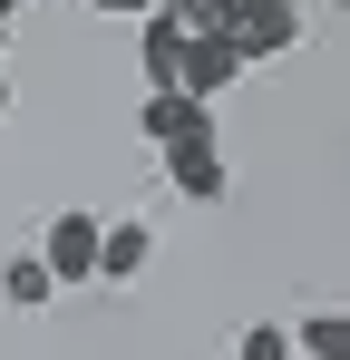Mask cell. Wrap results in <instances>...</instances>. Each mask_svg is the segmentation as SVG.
<instances>
[{
	"label": "cell",
	"instance_id": "1",
	"mask_svg": "<svg viewBox=\"0 0 350 360\" xmlns=\"http://www.w3.org/2000/svg\"><path fill=\"white\" fill-rule=\"evenodd\" d=\"M98 224H108V214H88V205H68V214H49V234L30 243V253L49 263V283H58V292H78V283H98Z\"/></svg>",
	"mask_w": 350,
	"mask_h": 360
},
{
	"label": "cell",
	"instance_id": "2",
	"mask_svg": "<svg viewBox=\"0 0 350 360\" xmlns=\"http://www.w3.org/2000/svg\"><path fill=\"white\" fill-rule=\"evenodd\" d=\"M224 39L243 49V68L292 59V49H302V0H233V30H224Z\"/></svg>",
	"mask_w": 350,
	"mask_h": 360
},
{
	"label": "cell",
	"instance_id": "3",
	"mask_svg": "<svg viewBox=\"0 0 350 360\" xmlns=\"http://www.w3.org/2000/svg\"><path fill=\"white\" fill-rule=\"evenodd\" d=\"M156 156H166V185L185 195V205H224V156H214V127H205V136H166Z\"/></svg>",
	"mask_w": 350,
	"mask_h": 360
},
{
	"label": "cell",
	"instance_id": "4",
	"mask_svg": "<svg viewBox=\"0 0 350 360\" xmlns=\"http://www.w3.org/2000/svg\"><path fill=\"white\" fill-rule=\"evenodd\" d=\"M233 78H243V49H233L224 30H185V68H175V88H185V98H224Z\"/></svg>",
	"mask_w": 350,
	"mask_h": 360
},
{
	"label": "cell",
	"instance_id": "5",
	"mask_svg": "<svg viewBox=\"0 0 350 360\" xmlns=\"http://www.w3.org/2000/svg\"><path fill=\"white\" fill-rule=\"evenodd\" d=\"M146 263H156V234H146L136 214H108V224H98V283H108V292H127Z\"/></svg>",
	"mask_w": 350,
	"mask_h": 360
},
{
	"label": "cell",
	"instance_id": "6",
	"mask_svg": "<svg viewBox=\"0 0 350 360\" xmlns=\"http://www.w3.org/2000/svg\"><path fill=\"white\" fill-rule=\"evenodd\" d=\"M136 59H146V88H175V68H185V20L175 10H136Z\"/></svg>",
	"mask_w": 350,
	"mask_h": 360
},
{
	"label": "cell",
	"instance_id": "7",
	"mask_svg": "<svg viewBox=\"0 0 350 360\" xmlns=\"http://www.w3.org/2000/svg\"><path fill=\"white\" fill-rule=\"evenodd\" d=\"M146 136H156V146H166V136H205V127H214V98H185V88H146Z\"/></svg>",
	"mask_w": 350,
	"mask_h": 360
},
{
	"label": "cell",
	"instance_id": "8",
	"mask_svg": "<svg viewBox=\"0 0 350 360\" xmlns=\"http://www.w3.org/2000/svg\"><path fill=\"white\" fill-rule=\"evenodd\" d=\"M292 360H350V311H331V302L302 311L292 321Z\"/></svg>",
	"mask_w": 350,
	"mask_h": 360
},
{
	"label": "cell",
	"instance_id": "9",
	"mask_svg": "<svg viewBox=\"0 0 350 360\" xmlns=\"http://www.w3.org/2000/svg\"><path fill=\"white\" fill-rule=\"evenodd\" d=\"M0 302H10V311H49L58 302L49 263H39V253H10V263H0Z\"/></svg>",
	"mask_w": 350,
	"mask_h": 360
},
{
	"label": "cell",
	"instance_id": "10",
	"mask_svg": "<svg viewBox=\"0 0 350 360\" xmlns=\"http://www.w3.org/2000/svg\"><path fill=\"white\" fill-rule=\"evenodd\" d=\"M233 360H292V331L283 321H253V331L233 341Z\"/></svg>",
	"mask_w": 350,
	"mask_h": 360
},
{
	"label": "cell",
	"instance_id": "11",
	"mask_svg": "<svg viewBox=\"0 0 350 360\" xmlns=\"http://www.w3.org/2000/svg\"><path fill=\"white\" fill-rule=\"evenodd\" d=\"M98 20H136V10H156V0H88Z\"/></svg>",
	"mask_w": 350,
	"mask_h": 360
},
{
	"label": "cell",
	"instance_id": "12",
	"mask_svg": "<svg viewBox=\"0 0 350 360\" xmlns=\"http://www.w3.org/2000/svg\"><path fill=\"white\" fill-rule=\"evenodd\" d=\"M20 10H30V0H0V20H20Z\"/></svg>",
	"mask_w": 350,
	"mask_h": 360
},
{
	"label": "cell",
	"instance_id": "13",
	"mask_svg": "<svg viewBox=\"0 0 350 360\" xmlns=\"http://www.w3.org/2000/svg\"><path fill=\"white\" fill-rule=\"evenodd\" d=\"M0 117H10V68H0Z\"/></svg>",
	"mask_w": 350,
	"mask_h": 360
},
{
	"label": "cell",
	"instance_id": "14",
	"mask_svg": "<svg viewBox=\"0 0 350 360\" xmlns=\"http://www.w3.org/2000/svg\"><path fill=\"white\" fill-rule=\"evenodd\" d=\"M0 59H10V20H0Z\"/></svg>",
	"mask_w": 350,
	"mask_h": 360
}]
</instances>
